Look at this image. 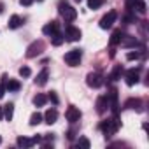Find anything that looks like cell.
I'll use <instances>...</instances> for the list:
<instances>
[{
  "label": "cell",
  "instance_id": "cell-1",
  "mask_svg": "<svg viewBox=\"0 0 149 149\" xmlns=\"http://www.w3.org/2000/svg\"><path fill=\"white\" fill-rule=\"evenodd\" d=\"M119 126H121V123H119V119H118L116 116H114L112 119H107V121L100 123V130L104 132L105 137H112V135L119 130Z\"/></svg>",
  "mask_w": 149,
  "mask_h": 149
},
{
  "label": "cell",
  "instance_id": "cell-2",
  "mask_svg": "<svg viewBox=\"0 0 149 149\" xmlns=\"http://www.w3.org/2000/svg\"><path fill=\"white\" fill-rule=\"evenodd\" d=\"M58 7H60V14L65 18V21H74V19L77 18V11L74 9V7H70L67 2H60Z\"/></svg>",
  "mask_w": 149,
  "mask_h": 149
},
{
  "label": "cell",
  "instance_id": "cell-3",
  "mask_svg": "<svg viewBox=\"0 0 149 149\" xmlns=\"http://www.w3.org/2000/svg\"><path fill=\"white\" fill-rule=\"evenodd\" d=\"M81 56H83V51L81 49H72V51H68L65 54V61L70 67H77L79 61H81Z\"/></svg>",
  "mask_w": 149,
  "mask_h": 149
},
{
  "label": "cell",
  "instance_id": "cell-4",
  "mask_svg": "<svg viewBox=\"0 0 149 149\" xmlns=\"http://www.w3.org/2000/svg\"><path fill=\"white\" fill-rule=\"evenodd\" d=\"M63 39L68 40V42H76L81 39V30L76 28V26H72V25H67L65 26V33H63Z\"/></svg>",
  "mask_w": 149,
  "mask_h": 149
},
{
  "label": "cell",
  "instance_id": "cell-5",
  "mask_svg": "<svg viewBox=\"0 0 149 149\" xmlns=\"http://www.w3.org/2000/svg\"><path fill=\"white\" fill-rule=\"evenodd\" d=\"M86 83H88L90 88H100V86L104 84V77L100 76L98 72H91V74H88Z\"/></svg>",
  "mask_w": 149,
  "mask_h": 149
},
{
  "label": "cell",
  "instance_id": "cell-6",
  "mask_svg": "<svg viewBox=\"0 0 149 149\" xmlns=\"http://www.w3.org/2000/svg\"><path fill=\"white\" fill-rule=\"evenodd\" d=\"M42 49H44V42H42V40H35V42H32V44L28 46V49H26V58H33V56L40 54Z\"/></svg>",
  "mask_w": 149,
  "mask_h": 149
},
{
  "label": "cell",
  "instance_id": "cell-7",
  "mask_svg": "<svg viewBox=\"0 0 149 149\" xmlns=\"http://www.w3.org/2000/svg\"><path fill=\"white\" fill-rule=\"evenodd\" d=\"M116 18H118V14H116V11H109L102 19H100V28H104V30H107V28H111L112 25H114V21H116Z\"/></svg>",
  "mask_w": 149,
  "mask_h": 149
},
{
  "label": "cell",
  "instance_id": "cell-8",
  "mask_svg": "<svg viewBox=\"0 0 149 149\" xmlns=\"http://www.w3.org/2000/svg\"><path fill=\"white\" fill-rule=\"evenodd\" d=\"M37 142H40V137L39 135H35L33 139H26V137H18V140H16V144L19 146V147H25V149H28V147H33Z\"/></svg>",
  "mask_w": 149,
  "mask_h": 149
},
{
  "label": "cell",
  "instance_id": "cell-9",
  "mask_svg": "<svg viewBox=\"0 0 149 149\" xmlns=\"http://www.w3.org/2000/svg\"><path fill=\"white\" fill-rule=\"evenodd\" d=\"M65 118H67V121H70V123H77V121L81 119V111H79L77 107H68L67 112H65Z\"/></svg>",
  "mask_w": 149,
  "mask_h": 149
},
{
  "label": "cell",
  "instance_id": "cell-10",
  "mask_svg": "<svg viewBox=\"0 0 149 149\" xmlns=\"http://www.w3.org/2000/svg\"><path fill=\"white\" fill-rule=\"evenodd\" d=\"M123 74H125V79H126V84L128 86H135L139 83V70L130 68L128 72H123Z\"/></svg>",
  "mask_w": 149,
  "mask_h": 149
},
{
  "label": "cell",
  "instance_id": "cell-11",
  "mask_svg": "<svg viewBox=\"0 0 149 149\" xmlns=\"http://www.w3.org/2000/svg\"><path fill=\"white\" fill-rule=\"evenodd\" d=\"M107 100H109V105H111V109H112V112L114 114H118V91L112 88L111 90V93L107 95Z\"/></svg>",
  "mask_w": 149,
  "mask_h": 149
},
{
  "label": "cell",
  "instance_id": "cell-12",
  "mask_svg": "<svg viewBox=\"0 0 149 149\" xmlns=\"http://www.w3.org/2000/svg\"><path fill=\"white\" fill-rule=\"evenodd\" d=\"M58 28H60V23H58V21H51V23H47V25L42 28V33L51 37L53 33H56V32H58Z\"/></svg>",
  "mask_w": 149,
  "mask_h": 149
},
{
  "label": "cell",
  "instance_id": "cell-13",
  "mask_svg": "<svg viewBox=\"0 0 149 149\" xmlns=\"http://www.w3.org/2000/svg\"><path fill=\"white\" fill-rule=\"evenodd\" d=\"M44 119H46L47 125H54L56 119H58V111L56 109H47L46 114H44Z\"/></svg>",
  "mask_w": 149,
  "mask_h": 149
},
{
  "label": "cell",
  "instance_id": "cell-14",
  "mask_svg": "<svg viewBox=\"0 0 149 149\" xmlns=\"http://www.w3.org/2000/svg\"><path fill=\"white\" fill-rule=\"evenodd\" d=\"M107 107H109L107 97H98V100H97V112H98V114H104V112L107 111Z\"/></svg>",
  "mask_w": 149,
  "mask_h": 149
},
{
  "label": "cell",
  "instance_id": "cell-15",
  "mask_svg": "<svg viewBox=\"0 0 149 149\" xmlns=\"http://www.w3.org/2000/svg\"><path fill=\"white\" fill-rule=\"evenodd\" d=\"M47 77H49V70H47V68H42V70L39 72L37 79H35V84H39V86H44V84L47 83Z\"/></svg>",
  "mask_w": 149,
  "mask_h": 149
},
{
  "label": "cell",
  "instance_id": "cell-16",
  "mask_svg": "<svg viewBox=\"0 0 149 149\" xmlns=\"http://www.w3.org/2000/svg\"><path fill=\"white\" fill-rule=\"evenodd\" d=\"M140 105H142V102H140L139 98H128V100L125 102V109H135V111H140Z\"/></svg>",
  "mask_w": 149,
  "mask_h": 149
},
{
  "label": "cell",
  "instance_id": "cell-17",
  "mask_svg": "<svg viewBox=\"0 0 149 149\" xmlns=\"http://www.w3.org/2000/svg\"><path fill=\"white\" fill-rule=\"evenodd\" d=\"M2 109H4V119L11 121L13 116H14V104H7V105H4Z\"/></svg>",
  "mask_w": 149,
  "mask_h": 149
},
{
  "label": "cell",
  "instance_id": "cell-18",
  "mask_svg": "<svg viewBox=\"0 0 149 149\" xmlns=\"http://www.w3.org/2000/svg\"><path fill=\"white\" fill-rule=\"evenodd\" d=\"M4 86H6V90H9V91H19V88H21L19 81H16V79H9Z\"/></svg>",
  "mask_w": 149,
  "mask_h": 149
},
{
  "label": "cell",
  "instance_id": "cell-19",
  "mask_svg": "<svg viewBox=\"0 0 149 149\" xmlns=\"http://www.w3.org/2000/svg\"><path fill=\"white\" fill-rule=\"evenodd\" d=\"M123 72H125V70H123V67H121V65H116V67L112 68V72H111V77H109V79L118 81V79L123 76Z\"/></svg>",
  "mask_w": 149,
  "mask_h": 149
},
{
  "label": "cell",
  "instance_id": "cell-20",
  "mask_svg": "<svg viewBox=\"0 0 149 149\" xmlns=\"http://www.w3.org/2000/svg\"><path fill=\"white\" fill-rule=\"evenodd\" d=\"M123 37H125V33H123L121 30H116V32L112 33V37H111V46H116V44H121V40H123Z\"/></svg>",
  "mask_w": 149,
  "mask_h": 149
},
{
  "label": "cell",
  "instance_id": "cell-21",
  "mask_svg": "<svg viewBox=\"0 0 149 149\" xmlns=\"http://www.w3.org/2000/svg\"><path fill=\"white\" fill-rule=\"evenodd\" d=\"M21 23H23V19H21L18 14H14V16H11V19H9V28H19Z\"/></svg>",
  "mask_w": 149,
  "mask_h": 149
},
{
  "label": "cell",
  "instance_id": "cell-22",
  "mask_svg": "<svg viewBox=\"0 0 149 149\" xmlns=\"http://www.w3.org/2000/svg\"><path fill=\"white\" fill-rule=\"evenodd\" d=\"M46 102H47V97H46V95H42V93H39V95H35V97H33V105H37V107L46 105Z\"/></svg>",
  "mask_w": 149,
  "mask_h": 149
},
{
  "label": "cell",
  "instance_id": "cell-23",
  "mask_svg": "<svg viewBox=\"0 0 149 149\" xmlns=\"http://www.w3.org/2000/svg\"><path fill=\"white\" fill-rule=\"evenodd\" d=\"M51 37H53V46H61V44H63V40H65V39H63V33H60V32L53 33Z\"/></svg>",
  "mask_w": 149,
  "mask_h": 149
},
{
  "label": "cell",
  "instance_id": "cell-24",
  "mask_svg": "<svg viewBox=\"0 0 149 149\" xmlns=\"http://www.w3.org/2000/svg\"><path fill=\"white\" fill-rule=\"evenodd\" d=\"M39 123H42V114L40 112H33L32 118H30V125L32 126H37Z\"/></svg>",
  "mask_w": 149,
  "mask_h": 149
},
{
  "label": "cell",
  "instance_id": "cell-25",
  "mask_svg": "<svg viewBox=\"0 0 149 149\" xmlns=\"http://www.w3.org/2000/svg\"><path fill=\"white\" fill-rule=\"evenodd\" d=\"M121 42H123V46H128V47H130V46H137V39H135V37H126V39L123 37Z\"/></svg>",
  "mask_w": 149,
  "mask_h": 149
},
{
  "label": "cell",
  "instance_id": "cell-26",
  "mask_svg": "<svg viewBox=\"0 0 149 149\" xmlns=\"http://www.w3.org/2000/svg\"><path fill=\"white\" fill-rule=\"evenodd\" d=\"M104 4V0H88V7L90 9H98Z\"/></svg>",
  "mask_w": 149,
  "mask_h": 149
},
{
  "label": "cell",
  "instance_id": "cell-27",
  "mask_svg": "<svg viewBox=\"0 0 149 149\" xmlns=\"http://www.w3.org/2000/svg\"><path fill=\"white\" fill-rule=\"evenodd\" d=\"M30 74H32V70H30L28 67H21V68H19V76H21V77H30Z\"/></svg>",
  "mask_w": 149,
  "mask_h": 149
},
{
  "label": "cell",
  "instance_id": "cell-28",
  "mask_svg": "<svg viewBox=\"0 0 149 149\" xmlns=\"http://www.w3.org/2000/svg\"><path fill=\"white\" fill-rule=\"evenodd\" d=\"M77 147H90V140L88 139H79V142H77Z\"/></svg>",
  "mask_w": 149,
  "mask_h": 149
},
{
  "label": "cell",
  "instance_id": "cell-29",
  "mask_svg": "<svg viewBox=\"0 0 149 149\" xmlns=\"http://www.w3.org/2000/svg\"><path fill=\"white\" fill-rule=\"evenodd\" d=\"M140 58V53H128L126 54V60H139Z\"/></svg>",
  "mask_w": 149,
  "mask_h": 149
},
{
  "label": "cell",
  "instance_id": "cell-30",
  "mask_svg": "<svg viewBox=\"0 0 149 149\" xmlns=\"http://www.w3.org/2000/svg\"><path fill=\"white\" fill-rule=\"evenodd\" d=\"M47 100H51V102L56 105V104H58V97H56V93H54V91H51V93H49V97H47Z\"/></svg>",
  "mask_w": 149,
  "mask_h": 149
},
{
  "label": "cell",
  "instance_id": "cell-31",
  "mask_svg": "<svg viewBox=\"0 0 149 149\" xmlns=\"http://www.w3.org/2000/svg\"><path fill=\"white\" fill-rule=\"evenodd\" d=\"M19 4H21V6H25V7H28V6H32V4H33V0H19Z\"/></svg>",
  "mask_w": 149,
  "mask_h": 149
},
{
  "label": "cell",
  "instance_id": "cell-32",
  "mask_svg": "<svg viewBox=\"0 0 149 149\" xmlns=\"http://www.w3.org/2000/svg\"><path fill=\"white\" fill-rule=\"evenodd\" d=\"M4 93H6V86H4L2 83H0V98L4 97Z\"/></svg>",
  "mask_w": 149,
  "mask_h": 149
},
{
  "label": "cell",
  "instance_id": "cell-33",
  "mask_svg": "<svg viewBox=\"0 0 149 149\" xmlns=\"http://www.w3.org/2000/svg\"><path fill=\"white\" fill-rule=\"evenodd\" d=\"M67 137H68V139H70V140H72V139H74V137H76V132H74V130H70V132H68V133H67Z\"/></svg>",
  "mask_w": 149,
  "mask_h": 149
},
{
  "label": "cell",
  "instance_id": "cell-34",
  "mask_svg": "<svg viewBox=\"0 0 149 149\" xmlns=\"http://www.w3.org/2000/svg\"><path fill=\"white\" fill-rule=\"evenodd\" d=\"M0 119H4V109L0 107Z\"/></svg>",
  "mask_w": 149,
  "mask_h": 149
},
{
  "label": "cell",
  "instance_id": "cell-35",
  "mask_svg": "<svg viewBox=\"0 0 149 149\" xmlns=\"http://www.w3.org/2000/svg\"><path fill=\"white\" fill-rule=\"evenodd\" d=\"M4 11V4H0V13H2Z\"/></svg>",
  "mask_w": 149,
  "mask_h": 149
},
{
  "label": "cell",
  "instance_id": "cell-36",
  "mask_svg": "<svg viewBox=\"0 0 149 149\" xmlns=\"http://www.w3.org/2000/svg\"><path fill=\"white\" fill-rule=\"evenodd\" d=\"M76 2H81V0H76Z\"/></svg>",
  "mask_w": 149,
  "mask_h": 149
},
{
  "label": "cell",
  "instance_id": "cell-37",
  "mask_svg": "<svg viewBox=\"0 0 149 149\" xmlns=\"http://www.w3.org/2000/svg\"><path fill=\"white\" fill-rule=\"evenodd\" d=\"M0 142H2V137H0Z\"/></svg>",
  "mask_w": 149,
  "mask_h": 149
},
{
  "label": "cell",
  "instance_id": "cell-38",
  "mask_svg": "<svg viewBox=\"0 0 149 149\" xmlns=\"http://www.w3.org/2000/svg\"><path fill=\"white\" fill-rule=\"evenodd\" d=\"M130 2H133V0H130Z\"/></svg>",
  "mask_w": 149,
  "mask_h": 149
},
{
  "label": "cell",
  "instance_id": "cell-39",
  "mask_svg": "<svg viewBox=\"0 0 149 149\" xmlns=\"http://www.w3.org/2000/svg\"><path fill=\"white\" fill-rule=\"evenodd\" d=\"M39 2H40V0H39Z\"/></svg>",
  "mask_w": 149,
  "mask_h": 149
}]
</instances>
